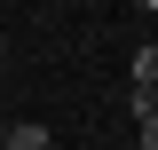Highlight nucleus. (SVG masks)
Segmentation results:
<instances>
[{"label": "nucleus", "instance_id": "2", "mask_svg": "<svg viewBox=\"0 0 158 150\" xmlns=\"http://www.w3.org/2000/svg\"><path fill=\"white\" fill-rule=\"evenodd\" d=\"M127 71H135L142 95H158V48H135V63H127Z\"/></svg>", "mask_w": 158, "mask_h": 150}, {"label": "nucleus", "instance_id": "3", "mask_svg": "<svg viewBox=\"0 0 158 150\" xmlns=\"http://www.w3.org/2000/svg\"><path fill=\"white\" fill-rule=\"evenodd\" d=\"M142 150H158V111H150V119H142Z\"/></svg>", "mask_w": 158, "mask_h": 150}, {"label": "nucleus", "instance_id": "1", "mask_svg": "<svg viewBox=\"0 0 158 150\" xmlns=\"http://www.w3.org/2000/svg\"><path fill=\"white\" fill-rule=\"evenodd\" d=\"M0 150H56V142H48V127H40V119H16V127L0 134Z\"/></svg>", "mask_w": 158, "mask_h": 150}]
</instances>
